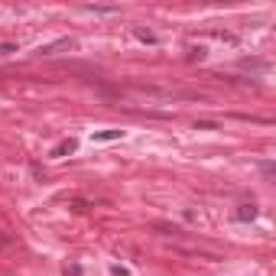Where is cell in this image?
<instances>
[{"label":"cell","instance_id":"1","mask_svg":"<svg viewBox=\"0 0 276 276\" xmlns=\"http://www.w3.org/2000/svg\"><path fill=\"white\" fill-rule=\"evenodd\" d=\"M69 49H75V39H69V36H62V39H55V42H49V46H39V49H36V55H42V59H49V55L69 52Z\"/></svg>","mask_w":276,"mask_h":276},{"label":"cell","instance_id":"2","mask_svg":"<svg viewBox=\"0 0 276 276\" xmlns=\"http://www.w3.org/2000/svg\"><path fill=\"white\" fill-rule=\"evenodd\" d=\"M78 150V140H75V137H65V140H59L52 146V153H49V156L52 159H65V156H71V153Z\"/></svg>","mask_w":276,"mask_h":276},{"label":"cell","instance_id":"3","mask_svg":"<svg viewBox=\"0 0 276 276\" xmlns=\"http://www.w3.org/2000/svg\"><path fill=\"white\" fill-rule=\"evenodd\" d=\"M124 130H98L95 134V143H110V140H120Z\"/></svg>","mask_w":276,"mask_h":276},{"label":"cell","instance_id":"4","mask_svg":"<svg viewBox=\"0 0 276 276\" xmlns=\"http://www.w3.org/2000/svg\"><path fill=\"white\" fill-rule=\"evenodd\" d=\"M153 231H163L166 237H175V234H182L175 224H169V221H153Z\"/></svg>","mask_w":276,"mask_h":276},{"label":"cell","instance_id":"5","mask_svg":"<svg viewBox=\"0 0 276 276\" xmlns=\"http://www.w3.org/2000/svg\"><path fill=\"white\" fill-rule=\"evenodd\" d=\"M234 218H237V221H253V218H257V205H241Z\"/></svg>","mask_w":276,"mask_h":276},{"label":"cell","instance_id":"6","mask_svg":"<svg viewBox=\"0 0 276 276\" xmlns=\"http://www.w3.org/2000/svg\"><path fill=\"white\" fill-rule=\"evenodd\" d=\"M134 36H137L140 42H156V36H153L150 30H143V26H137V30H134Z\"/></svg>","mask_w":276,"mask_h":276},{"label":"cell","instance_id":"7","mask_svg":"<svg viewBox=\"0 0 276 276\" xmlns=\"http://www.w3.org/2000/svg\"><path fill=\"white\" fill-rule=\"evenodd\" d=\"M205 55H208V49H205V46H192V49H189V59H192V62H195V59L202 62Z\"/></svg>","mask_w":276,"mask_h":276},{"label":"cell","instance_id":"8","mask_svg":"<svg viewBox=\"0 0 276 276\" xmlns=\"http://www.w3.org/2000/svg\"><path fill=\"white\" fill-rule=\"evenodd\" d=\"M88 13H120L117 7H95V3H91V7H85Z\"/></svg>","mask_w":276,"mask_h":276},{"label":"cell","instance_id":"9","mask_svg":"<svg viewBox=\"0 0 276 276\" xmlns=\"http://www.w3.org/2000/svg\"><path fill=\"white\" fill-rule=\"evenodd\" d=\"M71 208H75V211H88V208H91V202H81V198H75V202H71Z\"/></svg>","mask_w":276,"mask_h":276},{"label":"cell","instance_id":"10","mask_svg":"<svg viewBox=\"0 0 276 276\" xmlns=\"http://www.w3.org/2000/svg\"><path fill=\"white\" fill-rule=\"evenodd\" d=\"M198 130H218V124H214V120H198Z\"/></svg>","mask_w":276,"mask_h":276},{"label":"cell","instance_id":"11","mask_svg":"<svg viewBox=\"0 0 276 276\" xmlns=\"http://www.w3.org/2000/svg\"><path fill=\"white\" fill-rule=\"evenodd\" d=\"M16 52V42H0V55H10Z\"/></svg>","mask_w":276,"mask_h":276}]
</instances>
